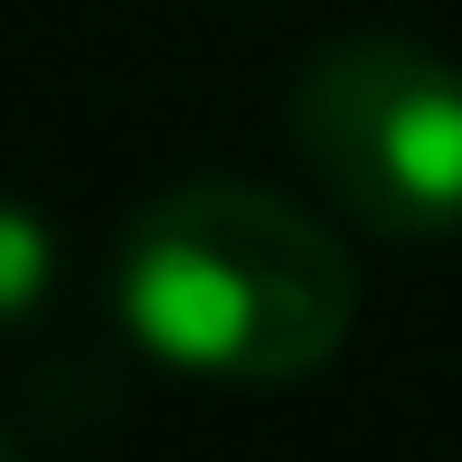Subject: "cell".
Segmentation results:
<instances>
[{"instance_id": "cell-1", "label": "cell", "mask_w": 462, "mask_h": 462, "mask_svg": "<svg viewBox=\"0 0 462 462\" xmlns=\"http://www.w3.org/2000/svg\"><path fill=\"white\" fill-rule=\"evenodd\" d=\"M114 302L152 359L226 387L311 377L359 321V274L292 199L245 180H180L123 226Z\"/></svg>"}, {"instance_id": "cell-2", "label": "cell", "mask_w": 462, "mask_h": 462, "mask_svg": "<svg viewBox=\"0 0 462 462\" xmlns=\"http://www.w3.org/2000/svg\"><path fill=\"white\" fill-rule=\"evenodd\" d=\"M292 142L377 236L434 245L462 226V67L415 38H340L292 86Z\"/></svg>"}, {"instance_id": "cell-3", "label": "cell", "mask_w": 462, "mask_h": 462, "mask_svg": "<svg viewBox=\"0 0 462 462\" xmlns=\"http://www.w3.org/2000/svg\"><path fill=\"white\" fill-rule=\"evenodd\" d=\"M57 292V236L38 208L0 199V330H19L38 302Z\"/></svg>"}, {"instance_id": "cell-4", "label": "cell", "mask_w": 462, "mask_h": 462, "mask_svg": "<svg viewBox=\"0 0 462 462\" xmlns=\"http://www.w3.org/2000/svg\"><path fill=\"white\" fill-rule=\"evenodd\" d=\"M0 462H19V453H10V434H0Z\"/></svg>"}]
</instances>
